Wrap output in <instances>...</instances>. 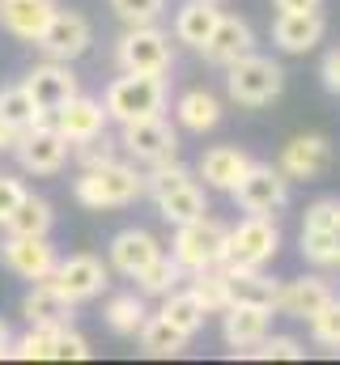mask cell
Returning <instances> with one entry per match:
<instances>
[{
    "label": "cell",
    "mask_w": 340,
    "mask_h": 365,
    "mask_svg": "<svg viewBox=\"0 0 340 365\" xmlns=\"http://www.w3.org/2000/svg\"><path fill=\"white\" fill-rule=\"evenodd\" d=\"M51 289H60L69 302H89L106 289V264L98 255H69L56 264V272L47 276Z\"/></svg>",
    "instance_id": "13"
},
{
    "label": "cell",
    "mask_w": 340,
    "mask_h": 365,
    "mask_svg": "<svg viewBox=\"0 0 340 365\" xmlns=\"http://www.w3.org/2000/svg\"><path fill=\"white\" fill-rule=\"evenodd\" d=\"M102 319H106V327H111L115 336H141V327H145L149 310H145L141 293H115V297L106 302Z\"/></svg>",
    "instance_id": "31"
},
{
    "label": "cell",
    "mask_w": 340,
    "mask_h": 365,
    "mask_svg": "<svg viewBox=\"0 0 340 365\" xmlns=\"http://www.w3.org/2000/svg\"><path fill=\"white\" fill-rule=\"evenodd\" d=\"M73 195L77 204L102 212V208H124V204H136L145 195V170H136L132 162H106V166H94L81 170V179L73 182Z\"/></svg>",
    "instance_id": "1"
},
{
    "label": "cell",
    "mask_w": 340,
    "mask_h": 365,
    "mask_svg": "<svg viewBox=\"0 0 340 365\" xmlns=\"http://www.w3.org/2000/svg\"><path fill=\"white\" fill-rule=\"evenodd\" d=\"M158 255H162V247H158V238L149 230H119L111 238V268L119 276L145 272Z\"/></svg>",
    "instance_id": "20"
},
{
    "label": "cell",
    "mask_w": 340,
    "mask_h": 365,
    "mask_svg": "<svg viewBox=\"0 0 340 365\" xmlns=\"http://www.w3.org/2000/svg\"><path fill=\"white\" fill-rule=\"evenodd\" d=\"M56 361H89V340L73 331V323L56 327Z\"/></svg>",
    "instance_id": "40"
},
{
    "label": "cell",
    "mask_w": 340,
    "mask_h": 365,
    "mask_svg": "<svg viewBox=\"0 0 340 365\" xmlns=\"http://www.w3.org/2000/svg\"><path fill=\"white\" fill-rule=\"evenodd\" d=\"M311 331H315V340H319V344L340 349V302H336V297H332L315 319H311Z\"/></svg>",
    "instance_id": "41"
},
{
    "label": "cell",
    "mask_w": 340,
    "mask_h": 365,
    "mask_svg": "<svg viewBox=\"0 0 340 365\" xmlns=\"http://www.w3.org/2000/svg\"><path fill=\"white\" fill-rule=\"evenodd\" d=\"M272 314H276V310H268V306H230V310H226V323H221L226 344H230L234 353H247V349H255V344L268 336Z\"/></svg>",
    "instance_id": "22"
},
{
    "label": "cell",
    "mask_w": 340,
    "mask_h": 365,
    "mask_svg": "<svg viewBox=\"0 0 340 365\" xmlns=\"http://www.w3.org/2000/svg\"><path fill=\"white\" fill-rule=\"evenodd\" d=\"M285 90V68L276 64V60H268V56H243V60H234L230 68H226V93H230V102H239V106H268L272 98H281Z\"/></svg>",
    "instance_id": "4"
},
{
    "label": "cell",
    "mask_w": 340,
    "mask_h": 365,
    "mask_svg": "<svg viewBox=\"0 0 340 365\" xmlns=\"http://www.w3.org/2000/svg\"><path fill=\"white\" fill-rule=\"evenodd\" d=\"M324 38V17L319 13H276L272 21V43L289 56H302L311 47H319Z\"/></svg>",
    "instance_id": "23"
},
{
    "label": "cell",
    "mask_w": 340,
    "mask_h": 365,
    "mask_svg": "<svg viewBox=\"0 0 340 365\" xmlns=\"http://www.w3.org/2000/svg\"><path fill=\"white\" fill-rule=\"evenodd\" d=\"M115 60H119L124 73H154V77H166L170 64H174L170 34H162L154 21H149V26H128V34H124L119 47H115Z\"/></svg>",
    "instance_id": "6"
},
{
    "label": "cell",
    "mask_w": 340,
    "mask_h": 365,
    "mask_svg": "<svg viewBox=\"0 0 340 365\" xmlns=\"http://www.w3.org/2000/svg\"><path fill=\"white\" fill-rule=\"evenodd\" d=\"M166 77H154V73H124L115 77L102 102H106V115L115 123H136V119H149V115H162L166 110Z\"/></svg>",
    "instance_id": "2"
},
{
    "label": "cell",
    "mask_w": 340,
    "mask_h": 365,
    "mask_svg": "<svg viewBox=\"0 0 340 365\" xmlns=\"http://www.w3.org/2000/svg\"><path fill=\"white\" fill-rule=\"evenodd\" d=\"M13 153H17V162H21L26 175H60V170H64V162H69V140L56 132L51 110H43L39 123L26 128V136H21V145H17Z\"/></svg>",
    "instance_id": "9"
},
{
    "label": "cell",
    "mask_w": 340,
    "mask_h": 365,
    "mask_svg": "<svg viewBox=\"0 0 340 365\" xmlns=\"http://www.w3.org/2000/svg\"><path fill=\"white\" fill-rule=\"evenodd\" d=\"M0 357H13V336H9V323L0 319Z\"/></svg>",
    "instance_id": "46"
},
{
    "label": "cell",
    "mask_w": 340,
    "mask_h": 365,
    "mask_svg": "<svg viewBox=\"0 0 340 365\" xmlns=\"http://www.w3.org/2000/svg\"><path fill=\"white\" fill-rule=\"evenodd\" d=\"M247 170H251V153H243L234 145H213L196 162V175L204 179V187H213V191H234Z\"/></svg>",
    "instance_id": "18"
},
{
    "label": "cell",
    "mask_w": 340,
    "mask_h": 365,
    "mask_svg": "<svg viewBox=\"0 0 340 365\" xmlns=\"http://www.w3.org/2000/svg\"><path fill=\"white\" fill-rule=\"evenodd\" d=\"M187 349V336L166 323L162 314H154V319H145V327H141V353L145 357H179Z\"/></svg>",
    "instance_id": "32"
},
{
    "label": "cell",
    "mask_w": 340,
    "mask_h": 365,
    "mask_svg": "<svg viewBox=\"0 0 340 365\" xmlns=\"http://www.w3.org/2000/svg\"><path fill=\"white\" fill-rule=\"evenodd\" d=\"M332 166V145H328V136H319V132H302V136H294L285 149H281V170L289 175V179H319L324 170Z\"/></svg>",
    "instance_id": "16"
},
{
    "label": "cell",
    "mask_w": 340,
    "mask_h": 365,
    "mask_svg": "<svg viewBox=\"0 0 340 365\" xmlns=\"http://www.w3.org/2000/svg\"><path fill=\"white\" fill-rule=\"evenodd\" d=\"M158 314H162L166 323H174V327H179V331H183L187 340H191V336H196V331L204 327V319H209V310L200 306V297H196L191 289H170Z\"/></svg>",
    "instance_id": "29"
},
{
    "label": "cell",
    "mask_w": 340,
    "mask_h": 365,
    "mask_svg": "<svg viewBox=\"0 0 340 365\" xmlns=\"http://www.w3.org/2000/svg\"><path fill=\"white\" fill-rule=\"evenodd\" d=\"M191 293L200 297V306L209 314H226L230 310V284H226V268H204V272H191Z\"/></svg>",
    "instance_id": "33"
},
{
    "label": "cell",
    "mask_w": 340,
    "mask_h": 365,
    "mask_svg": "<svg viewBox=\"0 0 340 365\" xmlns=\"http://www.w3.org/2000/svg\"><path fill=\"white\" fill-rule=\"evenodd\" d=\"M21 136H26V128H17V123L0 119V153H13V149L21 145Z\"/></svg>",
    "instance_id": "44"
},
{
    "label": "cell",
    "mask_w": 340,
    "mask_h": 365,
    "mask_svg": "<svg viewBox=\"0 0 340 365\" xmlns=\"http://www.w3.org/2000/svg\"><path fill=\"white\" fill-rule=\"evenodd\" d=\"M243 357H255V361H302V344L294 336H264Z\"/></svg>",
    "instance_id": "37"
},
{
    "label": "cell",
    "mask_w": 340,
    "mask_h": 365,
    "mask_svg": "<svg viewBox=\"0 0 340 365\" xmlns=\"http://www.w3.org/2000/svg\"><path fill=\"white\" fill-rule=\"evenodd\" d=\"M234 204L243 212L255 217H276L285 204H289V175L281 166H268V162H251V170L239 179V187L230 191Z\"/></svg>",
    "instance_id": "7"
},
{
    "label": "cell",
    "mask_w": 340,
    "mask_h": 365,
    "mask_svg": "<svg viewBox=\"0 0 340 365\" xmlns=\"http://www.w3.org/2000/svg\"><path fill=\"white\" fill-rule=\"evenodd\" d=\"M119 149L132 162H141V166L170 162L179 153V132L170 128L166 115H149V119H136V123H119Z\"/></svg>",
    "instance_id": "8"
},
{
    "label": "cell",
    "mask_w": 340,
    "mask_h": 365,
    "mask_svg": "<svg viewBox=\"0 0 340 365\" xmlns=\"http://www.w3.org/2000/svg\"><path fill=\"white\" fill-rule=\"evenodd\" d=\"M51 221H56V212H51V204L47 200H39V195H26L0 225H4V234H34V238H47V230H51Z\"/></svg>",
    "instance_id": "30"
},
{
    "label": "cell",
    "mask_w": 340,
    "mask_h": 365,
    "mask_svg": "<svg viewBox=\"0 0 340 365\" xmlns=\"http://www.w3.org/2000/svg\"><path fill=\"white\" fill-rule=\"evenodd\" d=\"M0 264H4L13 276H21V280H47V276L56 272L60 255H56V247H51L47 238L9 234V238L0 242Z\"/></svg>",
    "instance_id": "11"
},
{
    "label": "cell",
    "mask_w": 340,
    "mask_h": 365,
    "mask_svg": "<svg viewBox=\"0 0 340 365\" xmlns=\"http://www.w3.org/2000/svg\"><path fill=\"white\" fill-rule=\"evenodd\" d=\"M319 77H324V86H328L332 93H340V47L324 56V68H319Z\"/></svg>",
    "instance_id": "43"
},
{
    "label": "cell",
    "mask_w": 340,
    "mask_h": 365,
    "mask_svg": "<svg viewBox=\"0 0 340 365\" xmlns=\"http://www.w3.org/2000/svg\"><path fill=\"white\" fill-rule=\"evenodd\" d=\"M13 357L17 361H56V327L30 323V331L21 340H13Z\"/></svg>",
    "instance_id": "36"
},
{
    "label": "cell",
    "mask_w": 340,
    "mask_h": 365,
    "mask_svg": "<svg viewBox=\"0 0 340 365\" xmlns=\"http://www.w3.org/2000/svg\"><path fill=\"white\" fill-rule=\"evenodd\" d=\"M183 276H187V272H183V264H179L174 255H158L145 272H136L132 280H136V289H141V293H149V297H166Z\"/></svg>",
    "instance_id": "34"
},
{
    "label": "cell",
    "mask_w": 340,
    "mask_h": 365,
    "mask_svg": "<svg viewBox=\"0 0 340 365\" xmlns=\"http://www.w3.org/2000/svg\"><path fill=\"white\" fill-rule=\"evenodd\" d=\"M251 51H255L251 26H247L243 17H230V13H221V21L213 26L209 43L200 47L204 64H213V68H230L234 60H243V56H251Z\"/></svg>",
    "instance_id": "15"
},
{
    "label": "cell",
    "mask_w": 340,
    "mask_h": 365,
    "mask_svg": "<svg viewBox=\"0 0 340 365\" xmlns=\"http://www.w3.org/2000/svg\"><path fill=\"white\" fill-rule=\"evenodd\" d=\"M154 204H158V212L166 217L170 225H187V221H196V217H204L209 212V204H204V191H200V182H179V187H170L162 195H154Z\"/></svg>",
    "instance_id": "28"
},
{
    "label": "cell",
    "mask_w": 340,
    "mask_h": 365,
    "mask_svg": "<svg viewBox=\"0 0 340 365\" xmlns=\"http://www.w3.org/2000/svg\"><path fill=\"white\" fill-rule=\"evenodd\" d=\"M174 119H179V128L204 136V132H213L221 123V102H217V93H209V90H187V93H179V102H174Z\"/></svg>",
    "instance_id": "27"
},
{
    "label": "cell",
    "mask_w": 340,
    "mask_h": 365,
    "mask_svg": "<svg viewBox=\"0 0 340 365\" xmlns=\"http://www.w3.org/2000/svg\"><path fill=\"white\" fill-rule=\"evenodd\" d=\"M217 21H221L217 0H187V4L174 13V38L200 51V47L209 43V34H213V26H217Z\"/></svg>",
    "instance_id": "26"
},
{
    "label": "cell",
    "mask_w": 340,
    "mask_h": 365,
    "mask_svg": "<svg viewBox=\"0 0 340 365\" xmlns=\"http://www.w3.org/2000/svg\"><path fill=\"white\" fill-rule=\"evenodd\" d=\"M336 268H340V230H336Z\"/></svg>",
    "instance_id": "47"
},
{
    "label": "cell",
    "mask_w": 340,
    "mask_h": 365,
    "mask_svg": "<svg viewBox=\"0 0 340 365\" xmlns=\"http://www.w3.org/2000/svg\"><path fill=\"white\" fill-rule=\"evenodd\" d=\"M328 302H332V289H328L324 276H298V280L281 284V293H276V314H285V319H306V323H311Z\"/></svg>",
    "instance_id": "19"
},
{
    "label": "cell",
    "mask_w": 340,
    "mask_h": 365,
    "mask_svg": "<svg viewBox=\"0 0 340 365\" xmlns=\"http://www.w3.org/2000/svg\"><path fill=\"white\" fill-rule=\"evenodd\" d=\"M51 17H56V0H0V26L13 38L34 43Z\"/></svg>",
    "instance_id": "21"
},
{
    "label": "cell",
    "mask_w": 340,
    "mask_h": 365,
    "mask_svg": "<svg viewBox=\"0 0 340 365\" xmlns=\"http://www.w3.org/2000/svg\"><path fill=\"white\" fill-rule=\"evenodd\" d=\"M26 90L34 93L39 110H56V106H64V102L77 93V73L69 68V60L34 64V68L26 73Z\"/></svg>",
    "instance_id": "17"
},
{
    "label": "cell",
    "mask_w": 340,
    "mask_h": 365,
    "mask_svg": "<svg viewBox=\"0 0 340 365\" xmlns=\"http://www.w3.org/2000/svg\"><path fill=\"white\" fill-rule=\"evenodd\" d=\"M336 230H340V200L324 195L302 217V259L315 268H336Z\"/></svg>",
    "instance_id": "10"
},
{
    "label": "cell",
    "mask_w": 340,
    "mask_h": 365,
    "mask_svg": "<svg viewBox=\"0 0 340 365\" xmlns=\"http://www.w3.org/2000/svg\"><path fill=\"white\" fill-rule=\"evenodd\" d=\"M162 4H166V0H111V13H115L124 26H149V21H158Z\"/></svg>",
    "instance_id": "39"
},
{
    "label": "cell",
    "mask_w": 340,
    "mask_h": 365,
    "mask_svg": "<svg viewBox=\"0 0 340 365\" xmlns=\"http://www.w3.org/2000/svg\"><path fill=\"white\" fill-rule=\"evenodd\" d=\"M276 13H319L324 0H272Z\"/></svg>",
    "instance_id": "45"
},
{
    "label": "cell",
    "mask_w": 340,
    "mask_h": 365,
    "mask_svg": "<svg viewBox=\"0 0 340 365\" xmlns=\"http://www.w3.org/2000/svg\"><path fill=\"white\" fill-rule=\"evenodd\" d=\"M115 158H119V140L106 136V132H98V136H89V140L77 145V162H81V170L106 166V162H115Z\"/></svg>",
    "instance_id": "38"
},
{
    "label": "cell",
    "mask_w": 340,
    "mask_h": 365,
    "mask_svg": "<svg viewBox=\"0 0 340 365\" xmlns=\"http://www.w3.org/2000/svg\"><path fill=\"white\" fill-rule=\"evenodd\" d=\"M26 195H30V191L21 187V179H9V175H0V221H4V217H9V212L21 204V200H26Z\"/></svg>",
    "instance_id": "42"
},
{
    "label": "cell",
    "mask_w": 340,
    "mask_h": 365,
    "mask_svg": "<svg viewBox=\"0 0 340 365\" xmlns=\"http://www.w3.org/2000/svg\"><path fill=\"white\" fill-rule=\"evenodd\" d=\"M39 115H43V110H39L34 93L26 90V81L0 90V119H9V123H17V128H34Z\"/></svg>",
    "instance_id": "35"
},
{
    "label": "cell",
    "mask_w": 340,
    "mask_h": 365,
    "mask_svg": "<svg viewBox=\"0 0 340 365\" xmlns=\"http://www.w3.org/2000/svg\"><path fill=\"white\" fill-rule=\"evenodd\" d=\"M281 251V230L276 217H255L247 212L239 225H230L226 234V268H264L272 264V255Z\"/></svg>",
    "instance_id": "5"
},
{
    "label": "cell",
    "mask_w": 340,
    "mask_h": 365,
    "mask_svg": "<svg viewBox=\"0 0 340 365\" xmlns=\"http://www.w3.org/2000/svg\"><path fill=\"white\" fill-rule=\"evenodd\" d=\"M226 284H230V306H268V310H276L281 284L272 276H264V268H226Z\"/></svg>",
    "instance_id": "25"
},
{
    "label": "cell",
    "mask_w": 340,
    "mask_h": 365,
    "mask_svg": "<svg viewBox=\"0 0 340 365\" xmlns=\"http://www.w3.org/2000/svg\"><path fill=\"white\" fill-rule=\"evenodd\" d=\"M73 306L77 302H69L60 289H51L47 280H34V289L21 297V314H26V323H39V327H64V323H73Z\"/></svg>",
    "instance_id": "24"
},
{
    "label": "cell",
    "mask_w": 340,
    "mask_h": 365,
    "mask_svg": "<svg viewBox=\"0 0 340 365\" xmlns=\"http://www.w3.org/2000/svg\"><path fill=\"white\" fill-rule=\"evenodd\" d=\"M89 43H94L89 21H85L81 13H60V9H56V17L47 21V30L34 38V47H39L47 60H69V64L89 51Z\"/></svg>",
    "instance_id": "12"
},
{
    "label": "cell",
    "mask_w": 340,
    "mask_h": 365,
    "mask_svg": "<svg viewBox=\"0 0 340 365\" xmlns=\"http://www.w3.org/2000/svg\"><path fill=\"white\" fill-rule=\"evenodd\" d=\"M51 123H56V132H60L69 145H81V140H89V136L106 132L111 115H106V102L85 98V93L77 90L64 106H56V110H51Z\"/></svg>",
    "instance_id": "14"
},
{
    "label": "cell",
    "mask_w": 340,
    "mask_h": 365,
    "mask_svg": "<svg viewBox=\"0 0 340 365\" xmlns=\"http://www.w3.org/2000/svg\"><path fill=\"white\" fill-rule=\"evenodd\" d=\"M226 234L230 225H221L217 217H196L187 225H174V242H170V255L183 264V272H204V268H217L226 259Z\"/></svg>",
    "instance_id": "3"
}]
</instances>
